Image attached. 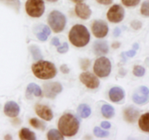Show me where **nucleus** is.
I'll list each match as a JSON object with an SVG mask.
<instances>
[{
    "mask_svg": "<svg viewBox=\"0 0 149 140\" xmlns=\"http://www.w3.org/2000/svg\"><path fill=\"white\" fill-rule=\"evenodd\" d=\"M125 97V91L120 87H113L109 91V98L113 103H118Z\"/></svg>",
    "mask_w": 149,
    "mask_h": 140,
    "instance_id": "f3484780",
    "label": "nucleus"
},
{
    "mask_svg": "<svg viewBox=\"0 0 149 140\" xmlns=\"http://www.w3.org/2000/svg\"><path fill=\"white\" fill-rule=\"evenodd\" d=\"M75 12L79 17L83 20H87L92 15L90 7L84 3H77L75 7Z\"/></svg>",
    "mask_w": 149,
    "mask_h": 140,
    "instance_id": "ddd939ff",
    "label": "nucleus"
},
{
    "mask_svg": "<svg viewBox=\"0 0 149 140\" xmlns=\"http://www.w3.org/2000/svg\"><path fill=\"white\" fill-rule=\"evenodd\" d=\"M19 137L20 139L35 140L36 137L33 132H31L27 128H23L19 132Z\"/></svg>",
    "mask_w": 149,
    "mask_h": 140,
    "instance_id": "6ab92c4d",
    "label": "nucleus"
},
{
    "mask_svg": "<svg viewBox=\"0 0 149 140\" xmlns=\"http://www.w3.org/2000/svg\"><path fill=\"white\" fill-rule=\"evenodd\" d=\"M79 79L83 84L87 88L95 89L100 85V81L98 78L90 72H84L79 76Z\"/></svg>",
    "mask_w": 149,
    "mask_h": 140,
    "instance_id": "6e6552de",
    "label": "nucleus"
},
{
    "mask_svg": "<svg viewBox=\"0 0 149 140\" xmlns=\"http://www.w3.org/2000/svg\"><path fill=\"white\" fill-rule=\"evenodd\" d=\"M138 48H139V45H138L137 43H136V44H134V45H133V49H135V50H137V49H138Z\"/></svg>",
    "mask_w": 149,
    "mask_h": 140,
    "instance_id": "ea45409f",
    "label": "nucleus"
},
{
    "mask_svg": "<svg viewBox=\"0 0 149 140\" xmlns=\"http://www.w3.org/2000/svg\"><path fill=\"white\" fill-rule=\"evenodd\" d=\"M45 10V5L43 0H27L26 2V11L31 17H41Z\"/></svg>",
    "mask_w": 149,
    "mask_h": 140,
    "instance_id": "423d86ee",
    "label": "nucleus"
},
{
    "mask_svg": "<svg viewBox=\"0 0 149 140\" xmlns=\"http://www.w3.org/2000/svg\"><path fill=\"white\" fill-rule=\"evenodd\" d=\"M93 51L97 55H106L109 51V45L106 41H96L93 44Z\"/></svg>",
    "mask_w": 149,
    "mask_h": 140,
    "instance_id": "dca6fc26",
    "label": "nucleus"
},
{
    "mask_svg": "<svg viewBox=\"0 0 149 140\" xmlns=\"http://www.w3.org/2000/svg\"><path fill=\"white\" fill-rule=\"evenodd\" d=\"M51 44L54 45L55 46H58L60 45V41L58 37H54L52 38V40H51Z\"/></svg>",
    "mask_w": 149,
    "mask_h": 140,
    "instance_id": "72a5a7b5",
    "label": "nucleus"
},
{
    "mask_svg": "<svg viewBox=\"0 0 149 140\" xmlns=\"http://www.w3.org/2000/svg\"><path fill=\"white\" fill-rule=\"evenodd\" d=\"M148 119H149V113H146L145 114L142 115L139 119V126L142 131L145 132H149V126H148Z\"/></svg>",
    "mask_w": 149,
    "mask_h": 140,
    "instance_id": "412c9836",
    "label": "nucleus"
},
{
    "mask_svg": "<svg viewBox=\"0 0 149 140\" xmlns=\"http://www.w3.org/2000/svg\"><path fill=\"white\" fill-rule=\"evenodd\" d=\"M41 29H42V31L36 33V37L42 42H45L47 39L48 36L50 34V29L47 26H42V28Z\"/></svg>",
    "mask_w": 149,
    "mask_h": 140,
    "instance_id": "5701e85b",
    "label": "nucleus"
},
{
    "mask_svg": "<svg viewBox=\"0 0 149 140\" xmlns=\"http://www.w3.org/2000/svg\"><path fill=\"white\" fill-rule=\"evenodd\" d=\"M93 70L96 75L100 78H105L110 75L111 71V63L109 58L100 57L95 60Z\"/></svg>",
    "mask_w": 149,
    "mask_h": 140,
    "instance_id": "39448f33",
    "label": "nucleus"
},
{
    "mask_svg": "<svg viewBox=\"0 0 149 140\" xmlns=\"http://www.w3.org/2000/svg\"><path fill=\"white\" fill-rule=\"evenodd\" d=\"M146 73V70L141 65H135L133 68V73L134 75L138 77L143 76Z\"/></svg>",
    "mask_w": 149,
    "mask_h": 140,
    "instance_id": "c85d7f7f",
    "label": "nucleus"
},
{
    "mask_svg": "<svg viewBox=\"0 0 149 140\" xmlns=\"http://www.w3.org/2000/svg\"><path fill=\"white\" fill-rule=\"evenodd\" d=\"M31 94H34L36 97H40L42 95V89L37 84L34 83L29 84L26 89V97L31 98Z\"/></svg>",
    "mask_w": 149,
    "mask_h": 140,
    "instance_id": "a211bd4d",
    "label": "nucleus"
},
{
    "mask_svg": "<svg viewBox=\"0 0 149 140\" xmlns=\"http://www.w3.org/2000/svg\"><path fill=\"white\" fill-rule=\"evenodd\" d=\"M4 112L6 116L10 118H15L20 113V107L15 102L9 101L4 105Z\"/></svg>",
    "mask_w": 149,
    "mask_h": 140,
    "instance_id": "4468645a",
    "label": "nucleus"
},
{
    "mask_svg": "<svg viewBox=\"0 0 149 140\" xmlns=\"http://www.w3.org/2000/svg\"><path fill=\"white\" fill-rule=\"evenodd\" d=\"M111 126V123L108 121H103L101 123V127L103 128V129H110Z\"/></svg>",
    "mask_w": 149,
    "mask_h": 140,
    "instance_id": "e433bc0d",
    "label": "nucleus"
},
{
    "mask_svg": "<svg viewBox=\"0 0 149 140\" xmlns=\"http://www.w3.org/2000/svg\"><path fill=\"white\" fill-rule=\"evenodd\" d=\"M48 23L55 33H60L65 28L66 24V17L61 12L53 10L48 15Z\"/></svg>",
    "mask_w": 149,
    "mask_h": 140,
    "instance_id": "20e7f679",
    "label": "nucleus"
},
{
    "mask_svg": "<svg viewBox=\"0 0 149 140\" xmlns=\"http://www.w3.org/2000/svg\"><path fill=\"white\" fill-rule=\"evenodd\" d=\"M125 17V10L119 4H114L109 10L107 12V18L113 23H120Z\"/></svg>",
    "mask_w": 149,
    "mask_h": 140,
    "instance_id": "0eeeda50",
    "label": "nucleus"
},
{
    "mask_svg": "<svg viewBox=\"0 0 149 140\" xmlns=\"http://www.w3.org/2000/svg\"><path fill=\"white\" fill-rule=\"evenodd\" d=\"M30 124L33 127H34L35 129H40V130L44 131L45 129V123L44 122H42V121H39V119H36V118H33L30 120Z\"/></svg>",
    "mask_w": 149,
    "mask_h": 140,
    "instance_id": "bb28decb",
    "label": "nucleus"
},
{
    "mask_svg": "<svg viewBox=\"0 0 149 140\" xmlns=\"http://www.w3.org/2000/svg\"><path fill=\"white\" fill-rule=\"evenodd\" d=\"M48 139L55 140V139H64V136L61 133V132L56 129H51L47 133Z\"/></svg>",
    "mask_w": 149,
    "mask_h": 140,
    "instance_id": "393cba45",
    "label": "nucleus"
},
{
    "mask_svg": "<svg viewBox=\"0 0 149 140\" xmlns=\"http://www.w3.org/2000/svg\"><path fill=\"white\" fill-rule=\"evenodd\" d=\"M140 112L134 106H130L127 107L124 111V118L125 120L129 123H134L138 120L139 117Z\"/></svg>",
    "mask_w": 149,
    "mask_h": 140,
    "instance_id": "2eb2a0df",
    "label": "nucleus"
},
{
    "mask_svg": "<svg viewBox=\"0 0 149 140\" xmlns=\"http://www.w3.org/2000/svg\"><path fill=\"white\" fill-rule=\"evenodd\" d=\"M69 41L77 47H83L89 43L90 34L87 28L83 25H75L69 32Z\"/></svg>",
    "mask_w": 149,
    "mask_h": 140,
    "instance_id": "7ed1b4c3",
    "label": "nucleus"
},
{
    "mask_svg": "<svg viewBox=\"0 0 149 140\" xmlns=\"http://www.w3.org/2000/svg\"><path fill=\"white\" fill-rule=\"evenodd\" d=\"M4 139H12V137L11 136H10V135H7V136L5 137H4Z\"/></svg>",
    "mask_w": 149,
    "mask_h": 140,
    "instance_id": "79ce46f5",
    "label": "nucleus"
},
{
    "mask_svg": "<svg viewBox=\"0 0 149 140\" xmlns=\"http://www.w3.org/2000/svg\"><path fill=\"white\" fill-rule=\"evenodd\" d=\"M120 29L119 28H116V29L114 30V31H113V34L115 35V36H118L119 35H120Z\"/></svg>",
    "mask_w": 149,
    "mask_h": 140,
    "instance_id": "58836bf2",
    "label": "nucleus"
},
{
    "mask_svg": "<svg viewBox=\"0 0 149 140\" xmlns=\"http://www.w3.org/2000/svg\"><path fill=\"white\" fill-rule=\"evenodd\" d=\"M31 70L36 78L43 80L53 78L58 73L56 67L52 62L45 60H39L33 63Z\"/></svg>",
    "mask_w": 149,
    "mask_h": 140,
    "instance_id": "f03ea898",
    "label": "nucleus"
},
{
    "mask_svg": "<svg viewBox=\"0 0 149 140\" xmlns=\"http://www.w3.org/2000/svg\"><path fill=\"white\" fill-rule=\"evenodd\" d=\"M61 72L63 73H68L69 72V69H68V66H67L66 65H65V64L61 67Z\"/></svg>",
    "mask_w": 149,
    "mask_h": 140,
    "instance_id": "4c0bfd02",
    "label": "nucleus"
},
{
    "mask_svg": "<svg viewBox=\"0 0 149 140\" xmlns=\"http://www.w3.org/2000/svg\"><path fill=\"white\" fill-rule=\"evenodd\" d=\"M125 55L127 57H130V58H132V57L135 56L136 55V50L135 49H132V50H130L128 52H125Z\"/></svg>",
    "mask_w": 149,
    "mask_h": 140,
    "instance_id": "c9c22d12",
    "label": "nucleus"
},
{
    "mask_svg": "<svg viewBox=\"0 0 149 140\" xmlns=\"http://www.w3.org/2000/svg\"><path fill=\"white\" fill-rule=\"evenodd\" d=\"M29 49H30V52H31V55L33 56V59L35 60H41L43 58V55H42V52H41L40 49L36 45H32L29 47Z\"/></svg>",
    "mask_w": 149,
    "mask_h": 140,
    "instance_id": "a878e982",
    "label": "nucleus"
},
{
    "mask_svg": "<svg viewBox=\"0 0 149 140\" xmlns=\"http://www.w3.org/2000/svg\"><path fill=\"white\" fill-rule=\"evenodd\" d=\"M72 1H74V2L75 3H79V2H82L83 1H84V0H71Z\"/></svg>",
    "mask_w": 149,
    "mask_h": 140,
    "instance_id": "a19ab883",
    "label": "nucleus"
},
{
    "mask_svg": "<svg viewBox=\"0 0 149 140\" xmlns=\"http://www.w3.org/2000/svg\"><path fill=\"white\" fill-rule=\"evenodd\" d=\"M93 132H94L95 136H96L97 137L103 138V137H108L109 135V132L102 130V129L99 127L95 128L94 130H93Z\"/></svg>",
    "mask_w": 149,
    "mask_h": 140,
    "instance_id": "cd10ccee",
    "label": "nucleus"
},
{
    "mask_svg": "<svg viewBox=\"0 0 149 140\" xmlns=\"http://www.w3.org/2000/svg\"><path fill=\"white\" fill-rule=\"evenodd\" d=\"M148 89L146 87H141L134 92L132 100L136 104L143 105L148 101Z\"/></svg>",
    "mask_w": 149,
    "mask_h": 140,
    "instance_id": "9b49d317",
    "label": "nucleus"
},
{
    "mask_svg": "<svg viewBox=\"0 0 149 140\" xmlns=\"http://www.w3.org/2000/svg\"><path fill=\"white\" fill-rule=\"evenodd\" d=\"M116 44H113V48H114V47L116 48ZM119 46V44H117V46H116V48H117Z\"/></svg>",
    "mask_w": 149,
    "mask_h": 140,
    "instance_id": "c03bdc74",
    "label": "nucleus"
},
{
    "mask_svg": "<svg viewBox=\"0 0 149 140\" xmlns=\"http://www.w3.org/2000/svg\"><path fill=\"white\" fill-rule=\"evenodd\" d=\"M58 129L65 137H73L76 135L79 129V121L74 115L65 113L63 115L58 121Z\"/></svg>",
    "mask_w": 149,
    "mask_h": 140,
    "instance_id": "f257e3e1",
    "label": "nucleus"
},
{
    "mask_svg": "<svg viewBox=\"0 0 149 140\" xmlns=\"http://www.w3.org/2000/svg\"><path fill=\"white\" fill-rule=\"evenodd\" d=\"M132 26L135 29H139L142 26V23L140 21H138V20H135V21H133L132 23Z\"/></svg>",
    "mask_w": 149,
    "mask_h": 140,
    "instance_id": "473e14b6",
    "label": "nucleus"
},
{
    "mask_svg": "<svg viewBox=\"0 0 149 140\" xmlns=\"http://www.w3.org/2000/svg\"><path fill=\"white\" fill-rule=\"evenodd\" d=\"M0 2L9 6L17 12H19L20 8V0H0Z\"/></svg>",
    "mask_w": 149,
    "mask_h": 140,
    "instance_id": "b1692460",
    "label": "nucleus"
},
{
    "mask_svg": "<svg viewBox=\"0 0 149 140\" xmlns=\"http://www.w3.org/2000/svg\"><path fill=\"white\" fill-rule=\"evenodd\" d=\"M68 49H69V47H68V44L66 43V42H65V43H63V44L62 45V46H60L58 47V52H59V53H61V54H63V53H65L66 52H68Z\"/></svg>",
    "mask_w": 149,
    "mask_h": 140,
    "instance_id": "2f4dec72",
    "label": "nucleus"
},
{
    "mask_svg": "<svg viewBox=\"0 0 149 140\" xmlns=\"http://www.w3.org/2000/svg\"><path fill=\"white\" fill-rule=\"evenodd\" d=\"M99 4H105V5H109L113 2V0H96Z\"/></svg>",
    "mask_w": 149,
    "mask_h": 140,
    "instance_id": "f704fd0d",
    "label": "nucleus"
},
{
    "mask_svg": "<svg viewBox=\"0 0 149 140\" xmlns=\"http://www.w3.org/2000/svg\"><path fill=\"white\" fill-rule=\"evenodd\" d=\"M148 6H149V4H148V0L144 1V2L142 4V6H141V14H142L143 15L146 16V17H148L149 16Z\"/></svg>",
    "mask_w": 149,
    "mask_h": 140,
    "instance_id": "c756f323",
    "label": "nucleus"
},
{
    "mask_svg": "<svg viewBox=\"0 0 149 140\" xmlns=\"http://www.w3.org/2000/svg\"><path fill=\"white\" fill-rule=\"evenodd\" d=\"M77 113L82 119H87L91 114V109L87 105L81 104L77 108Z\"/></svg>",
    "mask_w": 149,
    "mask_h": 140,
    "instance_id": "aec40b11",
    "label": "nucleus"
},
{
    "mask_svg": "<svg viewBox=\"0 0 149 140\" xmlns=\"http://www.w3.org/2000/svg\"><path fill=\"white\" fill-rule=\"evenodd\" d=\"M109 26L107 23L102 20H95L92 26V31L97 38H103L109 33Z\"/></svg>",
    "mask_w": 149,
    "mask_h": 140,
    "instance_id": "1a4fd4ad",
    "label": "nucleus"
},
{
    "mask_svg": "<svg viewBox=\"0 0 149 140\" xmlns=\"http://www.w3.org/2000/svg\"><path fill=\"white\" fill-rule=\"evenodd\" d=\"M35 111L37 116L45 121H51L53 119V113L49 107L43 105L38 104L35 107Z\"/></svg>",
    "mask_w": 149,
    "mask_h": 140,
    "instance_id": "f8f14e48",
    "label": "nucleus"
},
{
    "mask_svg": "<svg viewBox=\"0 0 149 140\" xmlns=\"http://www.w3.org/2000/svg\"><path fill=\"white\" fill-rule=\"evenodd\" d=\"M48 1H50V2H55V1H58V0H47Z\"/></svg>",
    "mask_w": 149,
    "mask_h": 140,
    "instance_id": "37998d69",
    "label": "nucleus"
},
{
    "mask_svg": "<svg viewBox=\"0 0 149 140\" xmlns=\"http://www.w3.org/2000/svg\"><path fill=\"white\" fill-rule=\"evenodd\" d=\"M140 1L141 0H122L124 5L127 7H135L139 4Z\"/></svg>",
    "mask_w": 149,
    "mask_h": 140,
    "instance_id": "7c9ffc66",
    "label": "nucleus"
},
{
    "mask_svg": "<svg viewBox=\"0 0 149 140\" xmlns=\"http://www.w3.org/2000/svg\"><path fill=\"white\" fill-rule=\"evenodd\" d=\"M101 113L106 119H111L115 114V110L110 105H103L101 107Z\"/></svg>",
    "mask_w": 149,
    "mask_h": 140,
    "instance_id": "4be33fe9",
    "label": "nucleus"
},
{
    "mask_svg": "<svg viewBox=\"0 0 149 140\" xmlns=\"http://www.w3.org/2000/svg\"><path fill=\"white\" fill-rule=\"evenodd\" d=\"M62 90V85L58 82H50L44 84V94L47 98H55Z\"/></svg>",
    "mask_w": 149,
    "mask_h": 140,
    "instance_id": "9d476101",
    "label": "nucleus"
}]
</instances>
